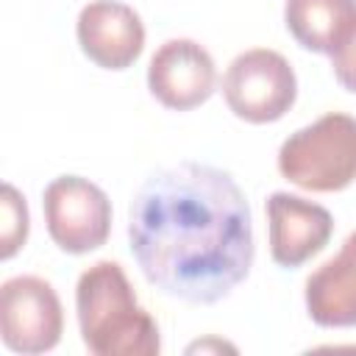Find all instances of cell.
Returning <instances> with one entry per match:
<instances>
[{
	"label": "cell",
	"instance_id": "1",
	"mask_svg": "<svg viewBox=\"0 0 356 356\" xmlns=\"http://www.w3.org/2000/svg\"><path fill=\"white\" fill-rule=\"evenodd\" d=\"M128 239L156 289L203 306L231 295L256 253L245 192L225 170L197 161L164 167L139 186Z\"/></svg>",
	"mask_w": 356,
	"mask_h": 356
},
{
	"label": "cell",
	"instance_id": "2",
	"mask_svg": "<svg viewBox=\"0 0 356 356\" xmlns=\"http://www.w3.org/2000/svg\"><path fill=\"white\" fill-rule=\"evenodd\" d=\"M75 309L83 345L95 356H153L161 350L156 320L139 306L125 270L111 259L81 273Z\"/></svg>",
	"mask_w": 356,
	"mask_h": 356
},
{
	"label": "cell",
	"instance_id": "3",
	"mask_svg": "<svg viewBox=\"0 0 356 356\" xmlns=\"http://www.w3.org/2000/svg\"><path fill=\"white\" fill-rule=\"evenodd\" d=\"M278 170L309 192H339L356 181V117L331 111L289 134L278 150Z\"/></svg>",
	"mask_w": 356,
	"mask_h": 356
},
{
	"label": "cell",
	"instance_id": "4",
	"mask_svg": "<svg viewBox=\"0 0 356 356\" xmlns=\"http://www.w3.org/2000/svg\"><path fill=\"white\" fill-rule=\"evenodd\" d=\"M222 95L239 120L275 122L292 108L298 97V78L278 50L253 47L228 64L222 75Z\"/></svg>",
	"mask_w": 356,
	"mask_h": 356
},
{
	"label": "cell",
	"instance_id": "5",
	"mask_svg": "<svg viewBox=\"0 0 356 356\" xmlns=\"http://www.w3.org/2000/svg\"><path fill=\"white\" fill-rule=\"evenodd\" d=\"M44 222L50 239L67 253H89L108 239L111 200L108 195L81 175H58L42 195Z\"/></svg>",
	"mask_w": 356,
	"mask_h": 356
},
{
	"label": "cell",
	"instance_id": "6",
	"mask_svg": "<svg viewBox=\"0 0 356 356\" xmlns=\"http://www.w3.org/2000/svg\"><path fill=\"white\" fill-rule=\"evenodd\" d=\"M64 314L56 289L39 275H14L0 289V331L14 353H44L61 339Z\"/></svg>",
	"mask_w": 356,
	"mask_h": 356
},
{
	"label": "cell",
	"instance_id": "7",
	"mask_svg": "<svg viewBox=\"0 0 356 356\" xmlns=\"http://www.w3.org/2000/svg\"><path fill=\"white\" fill-rule=\"evenodd\" d=\"M217 70L211 53L195 39H167L150 58L147 86L153 97L175 111L206 103L214 92Z\"/></svg>",
	"mask_w": 356,
	"mask_h": 356
},
{
	"label": "cell",
	"instance_id": "8",
	"mask_svg": "<svg viewBox=\"0 0 356 356\" xmlns=\"http://www.w3.org/2000/svg\"><path fill=\"white\" fill-rule=\"evenodd\" d=\"M270 256L281 267H300L320 253L334 231V217L325 206L289 192H273L267 197Z\"/></svg>",
	"mask_w": 356,
	"mask_h": 356
},
{
	"label": "cell",
	"instance_id": "9",
	"mask_svg": "<svg viewBox=\"0 0 356 356\" xmlns=\"http://www.w3.org/2000/svg\"><path fill=\"white\" fill-rule=\"evenodd\" d=\"M78 42L97 67L125 70L145 47V25L125 3L92 0L78 14Z\"/></svg>",
	"mask_w": 356,
	"mask_h": 356
},
{
	"label": "cell",
	"instance_id": "10",
	"mask_svg": "<svg viewBox=\"0 0 356 356\" xmlns=\"http://www.w3.org/2000/svg\"><path fill=\"white\" fill-rule=\"evenodd\" d=\"M306 312L323 328L356 325V231L306 278Z\"/></svg>",
	"mask_w": 356,
	"mask_h": 356
},
{
	"label": "cell",
	"instance_id": "11",
	"mask_svg": "<svg viewBox=\"0 0 356 356\" xmlns=\"http://www.w3.org/2000/svg\"><path fill=\"white\" fill-rule=\"evenodd\" d=\"M284 19L300 47L331 53L356 25V0H286Z\"/></svg>",
	"mask_w": 356,
	"mask_h": 356
},
{
	"label": "cell",
	"instance_id": "12",
	"mask_svg": "<svg viewBox=\"0 0 356 356\" xmlns=\"http://www.w3.org/2000/svg\"><path fill=\"white\" fill-rule=\"evenodd\" d=\"M28 239V206L17 186L3 184V231H0V256L11 259Z\"/></svg>",
	"mask_w": 356,
	"mask_h": 356
},
{
	"label": "cell",
	"instance_id": "13",
	"mask_svg": "<svg viewBox=\"0 0 356 356\" xmlns=\"http://www.w3.org/2000/svg\"><path fill=\"white\" fill-rule=\"evenodd\" d=\"M328 56H331V70L337 81L348 92H356V25L339 39V44Z\"/></svg>",
	"mask_w": 356,
	"mask_h": 356
},
{
	"label": "cell",
	"instance_id": "14",
	"mask_svg": "<svg viewBox=\"0 0 356 356\" xmlns=\"http://www.w3.org/2000/svg\"><path fill=\"white\" fill-rule=\"evenodd\" d=\"M189 353H195V350H236L234 345H228V342H220V339H203V342H195V345H189L186 348Z\"/></svg>",
	"mask_w": 356,
	"mask_h": 356
}]
</instances>
